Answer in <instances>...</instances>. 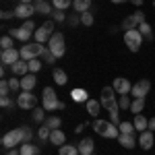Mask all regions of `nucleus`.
Wrapping results in <instances>:
<instances>
[{
	"instance_id": "f03ea898",
	"label": "nucleus",
	"mask_w": 155,
	"mask_h": 155,
	"mask_svg": "<svg viewBox=\"0 0 155 155\" xmlns=\"http://www.w3.org/2000/svg\"><path fill=\"white\" fill-rule=\"evenodd\" d=\"M31 137H33V132H31V128H27V126L12 128L11 132H6V134L2 137V147H6V149H15V145L31 143Z\"/></svg>"
},
{
	"instance_id": "2f4dec72",
	"label": "nucleus",
	"mask_w": 155,
	"mask_h": 155,
	"mask_svg": "<svg viewBox=\"0 0 155 155\" xmlns=\"http://www.w3.org/2000/svg\"><path fill=\"white\" fill-rule=\"evenodd\" d=\"M118 128H120V132H122V134H134V130H137L132 122H120Z\"/></svg>"
},
{
	"instance_id": "c756f323",
	"label": "nucleus",
	"mask_w": 155,
	"mask_h": 155,
	"mask_svg": "<svg viewBox=\"0 0 155 155\" xmlns=\"http://www.w3.org/2000/svg\"><path fill=\"white\" fill-rule=\"evenodd\" d=\"M99 107H101V101H95V99H89L87 101V112L91 116H97L99 114Z\"/></svg>"
},
{
	"instance_id": "5fc2aeb1",
	"label": "nucleus",
	"mask_w": 155,
	"mask_h": 155,
	"mask_svg": "<svg viewBox=\"0 0 155 155\" xmlns=\"http://www.w3.org/2000/svg\"><path fill=\"white\" fill-rule=\"evenodd\" d=\"M33 2H46V0H33Z\"/></svg>"
},
{
	"instance_id": "f3484780",
	"label": "nucleus",
	"mask_w": 155,
	"mask_h": 155,
	"mask_svg": "<svg viewBox=\"0 0 155 155\" xmlns=\"http://www.w3.org/2000/svg\"><path fill=\"white\" fill-rule=\"evenodd\" d=\"M153 141H155V137H153V130H143V132H141V137H139V145L143 147L145 151L153 147Z\"/></svg>"
},
{
	"instance_id": "a18cd8bd",
	"label": "nucleus",
	"mask_w": 155,
	"mask_h": 155,
	"mask_svg": "<svg viewBox=\"0 0 155 155\" xmlns=\"http://www.w3.org/2000/svg\"><path fill=\"white\" fill-rule=\"evenodd\" d=\"M52 17H54L56 21H64V12H62V11H58V8H56V11L52 12Z\"/></svg>"
},
{
	"instance_id": "aec40b11",
	"label": "nucleus",
	"mask_w": 155,
	"mask_h": 155,
	"mask_svg": "<svg viewBox=\"0 0 155 155\" xmlns=\"http://www.w3.org/2000/svg\"><path fill=\"white\" fill-rule=\"evenodd\" d=\"M50 141L54 145H64V141H66V134L62 132V128H56V130H52V134H50Z\"/></svg>"
},
{
	"instance_id": "a19ab883",
	"label": "nucleus",
	"mask_w": 155,
	"mask_h": 155,
	"mask_svg": "<svg viewBox=\"0 0 155 155\" xmlns=\"http://www.w3.org/2000/svg\"><path fill=\"white\" fill-rule=\"evenodd\" d=\"M44 112L46 110H41V107H33V120L35 122H41L44 120Z\"/></svg>"
},
{
	"instance_id": "7ed1b4c3",
	"label": "nucleus",
	"mask_w": 155,
	"mask_h": 155,
	"mask_svg": "<svg viewBox=\"0 0 155 155\" xmlns=\"http://www.w3.org/2000/svg\"><path fill=\"white\" fill-rule=\"evenodd\" d=\"M93 130L97 134H101V137H106V139H118L120 137V128L118 124H114L112 120L107 122V120H95L93 122Z\"/></svg>"
},
{
	"instance_id": "412c9836",
	"label": "nucleus",
	"mask_w": 155,
	"mask_h": 155,
	"mask_svg": "<svg viewBox=\"0 0 155 155\" xmlns=\"http://www.w3.org/2000/svg\"><path fill=\"white\" fill-rule=\"evenodd\" d=\"M118 143L122 145V147H126V149H132V147L137 145V141H134V134H122V132H120Z\"/></svg>"
},
{
	"instance_id": "09e8293b",
	"label": "nucleus",
	"mask_w": 155,
	"mask_h": 155,
	"mask_svg": "<svg viewBox=\"0 0 155 155\" xmlns=\"http://www.w3.org/2000/svg\"><path fill=\"white\" fill-rule=\"evenodd\" d=\"M6 155H21V151H17V149H11V151H8Z\"/></svg>"
},
{
	"instance_id": "de8ad7c7",
	"label": "nucleus",
	"mask_w": 155,
	"mask_h": 155,
	"mask_svg": "<svg viewBox=\"0 0 155 155\" xmlns=\"http://www.w3.org/2000/svg\"><path fill=\"white\" fill-rule=\"evenodd\" d=\"M147 130H155V118L149 120V128H147Z\"/></svg>"
},
{
	"instance_id": "20e7f679",
	"label": "nucleus",
	"mask_w": 155,
	"mask_h": 155,
	"mask_svg": "<svg viewBox=\"0 0 155 155\" xmlns=\"http://www.w3.org/2000/svg\"><path fill=\"white\" fill-rule=\"evenodd\" d=\"M41 101H44V110L46 112H54V110H64V101H60L56 91L52 87H46L44 93H41Z\"/></svg>"
},
{
	"instance_id": "37998d69",
	"label": "nucleus",
	"mask_w": 155,
	"mask_h": 155,
	"mask_svg": "<svg viewBox=\"0 0 155 155\" xmlns=\"http://www.w3.org/2000/svg\"><path fill=\"white\" fill-rule=\"evenodd\" d=\"M8 85H11L12 91H19V89H21V81H19V79H8Z\"/></svg>"
},
{
	"instance_id": "ea45409f",
	"label": "nucleus",
	"mask_w": 155,
	"mask_h": 155,
	"mask_svg": "<svg viewBox=\"0 0 155 155\" xmlns=\"http://www.w3.org/2000/svg\"><path fill=\"white\" fill-rule=\"evenodd\" d=\"M8 91H12L11 85H8L6 79H2V81H0V95H8Z\"/></svg>"
},
{
	"instance_id": "8fccbe9b",
	"label": "nucleus",
	"mask_w": 155,
	"mask_h": 155,
	"mask_svg": "<svg viewBox=\"0 0 155 155\" xmlns=\"http://www.w3.org/2000/svg\"><path fill=\"white\" fill-rule=\"evenodd\" d=\"M0 74H2V77L6 74V64H2V66H0Z\"/></svg>"
},
{
	"instance_id": "4c0bfd02",
	"label": "nucleus",
	"mask_w": 155,
	"mask_h": 155,
	"mask_svg": "<svg viewBox=\"0 0 155 155\" xmlns=\"http://www.w3.org/2000/svg\"><path fill=\"white\" fill-rule=\"evenodd\" d=\"M0 48H2V50H11L12 48V37L11 35H4L2 39H0Z\"/></svg>"
},
{
	"instance_id": "7c9ffc66",
	"label": "nucleus",
	"mask_w": 155,
	"mask_h": 155,
	"mask_svg": "<svg viewBox=\"0 0 155 155\" xmlns=\"http://www.w3.org/2000/svg\"><path fill=\"white\" fill-rule=\"evenodd\" d=\"M139 31H141V35H145L149 41L153 39V31H151V25L147 23V21H143V23L139 25Z\"/></svg>"
},
{
	"instance_id": "6ab92c4d",
	"label": "nucleus",
	"mask_w": 155,
	"mask_h": 155,
	"mask_svg": "<svg viewBox=\"0 0 155 155\" xmlns=\"http://www.w3.org/2000/svg\"><path fill=\"white\" fill-rule=\"evenodd\" d=\"M27 71H29V64H27V60H17V62L12 64V72H15V74H19V77L27 74Z\"/></svg>"
},
{
	"instance_id": "e433bc0d",
	"label": "nucleus",
	"mask_w": 155,
	"mask_h": 155,
	"mask_svg": "<svg viewBox=\"0 0 155 155\" xmlns=\"http://www.w3.org/2000/svg\"><path fill=\"white\" fill-rule=\"evenodd\" d=\"M27 64H29V71H31V72H37L39 68H41V60H37V58L27 60Z\"/></svg>"
},
{
	"instance_id": "39448f33",
	"label": "nucleus",
	"mask_w": 155,
	"mask_h": 155,
	"mask_svg": "<svg viewBox=\"0 0 155 155\" xmlns=\"http://www.w3.org/2000/svg\"><path fill=\"white\" fill-rule=\"evenodd\" d=\"M31 33H35V23L31 21V19H27L21 27H17V29H8V35L11 37H17V39H21V41H27Z\"/></svg>"
},
{
	"instance_id": "bb28decb",
	"label": "nucleus",
	"mask_w": 155,
	"mask_h": 155,
	"mask_svg": "<svg viewBox=\"0 0 155 155\" xmlns=\"http://www.w3.org/2000/svg\"><path fill=\"white\" fill-rule=\"evenodd\" d=\"M33 4H35V11L39 12V15H46V17H48V15L54 12V8L50 6L48 2H33Z\"/></svg>"
},
{
	"instance_id": "49530a36",
	"label": "nucleus",
	"mask_w": 155,
	"mask_h": 155,
	"mask_svg": "<svg viewBox=\"0 0 155 155\" xmlns=\"http://www.w3.org/2000/svg\"><path fill=\"white\" fill-rule=\"evenodd\" d=\"M11 17H15V12H8V11L2 12V19H11Z\"/></svg>"
},
{
	"instance_id": "58836bf2",
	"label": "nucleus",
	"mask_w": 155,
	"mask_h": 155,
	"mask_svg": "<svg viewBox=\"0 0 155 155\" xmlns=\"http://www.w3.org/2000/svg\"><path fill=\"white\" fill-rule=\"evenodd\" d=\"M37 134H39V139H41V141H46V139H50L52 130H50L46 124H41V128H39V132H37Z\"/></svg>"
},
{
	"instance_id": "f257e3e1",
	"label": "nucleus",
	"mask_w": 155,
	"mask_h": 155,
	"mask_svg": "<svg viewBox=\"0 0 155 155\" xmlns=\"http://www.w3.org/2000/svg\"><path fill=\"white\" fill-rule=\"evenodd\" d=\"M99 101H101V106L107 110V114H110V118L114 124H120V104L118 99H116V91H114V87H104L101 89V97H99Z\"/></svg>"
},
{
	"instance_id": "0eeeda50",
	"label": "nucleus",
	"mask_w": 155,
	"mask_h": 155,
	"mask_svg": "<svg viewBox=\"0 0 155 155\" xmlns=\"http://www.w3.org/2000/svg\"><path fill=\"white\" fill-rule=\"evenodd\" d=\"M48 48H50V52H52L56 58H62V56H64V52H66L64 35H62V33H54V35L50 37V41H48Z\"/></svg>"
},
{
	"instance_id": "9b49d317",
	"label": "nucleus",
	"mask_w": 155,
	"mask_h": 155,
	"mask_svg": "<svg viewBox=\"0 0 155 155\" xmlns=\"http://www.w3.org/2000/svg\"><path fill=\"white\" fill-rule=\"evenodd\" d=\"M145 21V12L141 11H137V12H132V15H128L124 21H122V29H139V25Z\"/></svg>"
},
{
	"instance_id": "864d4df0",
	"label": "nucleus",
	"mask_w": 155,
	"mask_h": 155,
	"mask_svg": "<svg viewBox=\"0 0 155 155\" xmlns=\"http://www.w3.org/2000/svg\"><path fill=\"white\" fill-rule=\"evenodd\" d=\"M21 4H31V0H21Z\"/></svg>"
},
{
	"instance_id": "b1692460",
	"label": "nucleus",
	"mask_w": 155,
	"mask_h": 155,
	"mask_svg": "<svg viewBox=\"0 0 155 155\" xmlns=\"http://www.w3.org/2000/svg\"><path fill=\"white\" fill-rule=\"evenodd\" d=\"M52 77H54V83H56V85H66V83H68V77H66V72L60 71V68H54Z\"/></svg>"
},
{
	"instance_id": "c9c22d12",
	"label": "nucleus",
	"mask_w": 155,
	"mask_h": 155,
	"mask_svg": "<svg viewBox=\"0 0 155 155\" xmlns=\"http://www.w3.org/2000/svg\"><path fill=\"white\" fill-rule=\"evenodd\" d=\"M118 104H120V110H130V104H132V101H130V97H128V95H120V101H118Z\"/></svg>"
},
{
	"instance_id": "393cba45",
	"label": "nucleus",
	"mask_w": 155,
	"mask_h": 155,
	"mask_svg": "<svg viewBox=\"0 0 155 155\" xmlns=\"http://www.w3.org/2000/svg\"><path fill=\"white\" fill-rule=\"evenodd\" d=\"M145 107V97H134V101L130 104V112L137 116V114H141Z\"/></svg>"
},
{
	"instance_id": "4d7b16f0",
	"label": "nucleus",
	"mask_w": 155,
	"mask_h": 155,
	"mask_svg": "<svg viewBox=\"0 0 155 155\" xmlns=\"http://www.w3.org/2000/svg\"><path fill=\"white\" fill-rule=\"evenodd\" d=\"M91 155H93V153H91Z\"/></svg>"
},
{
	"instance_id": "a878e982",
	"label": "nucleus",
	"mask_w": 155,
	"mask_h": 155,
	"mask_svg": "<svg viewBox=\"0 0 155 155\" xmlns=\"http://www.w3.org/2000/svg\"><path fill=\"white\" fill-rule=\"evenodd\" d=\"M19 151H21V155H37L39 153V147H35V145H31V143H23Z\"/></svg>"
},
{
	"instance_id": "79ce46f5",
	"label": "nucleus",
	"mask_w": 155,
	"mask_h": 155,
	"mask_svg": "<svg viewBox=\"0 0 155 155\" xmlns=\"http://www.w3.org/2000/svg\"><path fill=\"white\" fill-rule=\"evenodd\" d=\"M44 60H46L48 64H52V62H56V56H54V54L50 52V48L46 50V52H44Z\"/></svg>"
},
{
	"instance_id": "f8f14e48",
	"label": "nucleus",
	"mask_w": 155,
	"mask_h": 155,
	"mask_svg": "<svg viewBox=\"0 0 155 155\" xmlns=\"http://www.w3.org/2000/svg\"><path fill=\"white\" fill-rule=\"evenodd\" d=\"M149 89H151V81H149V79H141L139 83L132 85L130 95H134V97H145L147 93H149Z\"/></svg>"
},
{
	"instance_id": "a211bd4d",
	"label": "nucleus",
	"mask_w": 155,
	"mask_h": 155,
	"mask_svg": "<svg viewBox=\"0 0 155 155\" xmlns=\"http://www.w3.org/2000/svg\"><path fill=\"white\" fill-rule=\"evenodd\" d=\"M93 149H95V145H93V139H83L81 143H79V153L81 155H91L93 153Z\"/></svg>"
},
{
	"instance_id": "f704fd0d",
	"label": "nucleus",
	"mask_w": 155,
	"mask_h": 155,
	"mask_svg": "<svg viewBox=\"0 0 155 155\" xmlns=\"http://www.w3.org/2000/svg\"><path fill=\"white\" fill-rule=\"evenodd\" d=\"M52 4H54L58 11H64V8H68L72 4V0H52Z\"/></svg>"
},
{
	"instance_id": "3c124183",
	"label": "nucleus",
	"mask_w": 155,
	"mask_h": 155,
	"mask_svg": "<svg viewBox=\"0 0 155 155\" xmlns=\"http://www.w3.org/2000/svg\"><path fill=\"white\" fill-rule=\"evenodd\" d=\"M132 4H137V6H141V4H143V0H130Z\"/></svg>"
},
{
	"instance_id": "c03bdc74",
	"label": "nucleus",
	"mask_w": 155,
	"mask_h": 155,
	"mask_svg": "<svg viewBox=\"0 0 155 155\" xmlns=\"http://www.w3.org/2000/svg\"><path fill=\"white\" fill-rule=\"evenodd\" d=\"M0 106H2V107H11L12 106L11 97H8V95H2V97H0Z\"/></svg>"
},
{
	"instance_id": "cd10ccee",
	"label": "nucleus",
	"mask_w": 155,
	"mask_h": 155,
	"mask_svg": "<svg viewBox=\"0 0 155 155\" xmlns=\"http://www.w3.org/2000/svg\"><path fill=\"white\" fill-rule=\"evenodd\" d=\"M72 6H74V11H77V12H87V11H89V6H91V0H74Z\"/></svg>"
},
{
	"instance_id": "473e14b6",
	"label": "nucleus",
	"mask_w": 155,
	"mask_h": 155,
	"mask_svg": "<svg viewBox=\"0 0 155 155\" xmlns=\"http://www.w3.org/2000/svg\"><path fill=\"white\" fill-rule=\"evenodd\" d=\"M44 124H46V126H48L50 130H56V128H60V124H62V120H60L58 116H50V118L46 120V122H44Z\"/></svg>"
},
{
	"instance_id": "4be33fe9",
	"label": "nucleus",
	"mask_w": 155,
	"mask_h": 155,
	"mask_svg": "<svg viewBox=\"0 0 155 155\" xmlns=\"http://www.w3.org/2000/svg\"><path fill=\"white\" fill-rule=\"evenodd\" d=\"M132 124H134V128H137V130H147V128H149V120L145 118L143 114H137V116H134V122H132Z\"/></svg>"
},
{
	"instance_id": "603ef678",
	"label": "nucleus",
	"mask_w": 155,
	"mask_h": 155,
	"mask_svg": "<svg viewBox=\"0 0 155 155\" xmlns=\"http://www.w3.org/2000/svg\"><path fill=\"white\" fill-rule=\"evenodd\" d=\"M114 4H122V2H128V0H112Z\"/></svg>"
},
{
	"instance_id": "1a4fd4ad",
	"label": "nucleus",
	"mask_w": 155,
	"mask_h": 155,
	"mask_svg": "<svg viewBox=\"0 0 155 155\" xmlns=\"http://www.w3.org/2000/svg\"><path fill=\"white\" fill-rule=\"evenodd\" d=\"M17 106L23 107V110H33L37 106V97L31 91H21L19 97H17Z\"/></svg>"
},
{
	"instance_id": "2eb2a0df",
	"label": "nucleus",
	"mask_w": 155,
	"mask_h": 155,
	"mask_svg": "<svg viewBox=\"0 0 155 155\" xmlns=\"http://www.w3.org/2000/svg\"><path fill=\"white\" fill-rule=\"evenodd\" d=\"M15 17H19V19H29L31 15H35V4H19L17 8H15Z\"/></svg>"
},
{
	"instance_id": "6e6552de",
	"label": "nucleus",
	"mask_w": 155,
	"mask_h": 155,
	"mask_svg": "<svg viewBox=\"0 0 155 155\" xmlns=\"http://www.w3.org/2000/svg\"><path fill=\"white\" fill-rule=\"evenodd\" d=\"M124 44L128 46L130 52H139L141 44H143V35H141V31H139V29H128V31L124 33Z\"/></svg>"
},
{
	"instance_id": "72a5a7b5",
	"label": "nucleus",
	"mask_w": 155,
	"mask_h": 155,
	"mask_svg": "<svg viewBox=\"0 0 155 155\" xmlns=\"http://www.w3.org/2000/svg\"><path fill=\"white\" fill-rule=\"evenodd\" d=\"M81 23L85 25V27H91L93 25V15L87 11V12H81Z\"/></svg>"
},
{
	"instance_id": "dca6fc26",
	"label": "nucleus",
	"mask_w": 155,
	"mask_h": 155,
	"mask_svg": "<svg viewBox=\"0 0 155 155\" xmlns=\"http://www.w3.org/2000/svg\"><path fill=\"white\" fill-rule=\"evenodd\" d=\"M35 85H37L35 72H29V74H23V77H21V89H23V91H33Z\"/></svg>"
},
{
	"instance_id": "9d476101",
	"label": "nucleus",
	"mask_w": 155,
	"mask_h": 155,
	"mask_svg": "<svg viewBox=\"0 0 155 155\" xmlns=\"http://www.w3.org/2000/svg\"><path fill=\"white\" fill-rule=\"evenodd\" d=\"M52 35H54V23H52V21H46L39 29H35V41H39V44L50 41Z\"/></svg>"
},
{
	"instance_id": "5701e85b",
	"label": "nucleus",
	"mask_w": 155,
	"mask_h": 155,
	"mask_svg": "<svg viewBox=\"0 0 155 155\" xmlns=\"http://www.w3.org/2000/svg\"><path fill=\"white\" fill-rule=\"evenodd\" d=\"M71 97L74 99V101H79V104H87V101H89V97H87V91H85V89H72Z\"/></svg>"
},
{
	"instance_id": "ddd939ff",
	"label": "nucleus",
	"mask_w": 155,
	"mask_h": 155,
	"mask_svg": "<svg viewBox=\"0 0 155 155\" xmlns=\"http://www.w3.org/2000/svg\"><path fill=\"white\" fill-rule=\"evenodd\" d=\"M112 87H114V91L118 93V95H128L132 89V85L128 79H124V77H118V79H114V83H112Z\"/></svg>"
},
{
	"instance_id": "6e6d98bb",
	"label": "nucleus",
	"mask_w": 155,
	"mask_h": 155,
	"mask_svg": "<svg viewBox=\"0 0 155 155\" xmlns=\"http://www.w3.org/2000/svg\"><path fill=\"white\" fill-rule=\"evenodd\" d=\"M153 6H155V2H153Z\"/></svg>"
},
{
	"instance_id": "423d86ee",
	"label": "nucleus",
	"mask_w": 155,
	"mask_h": 155,
	"mask_svg": "<svg viewBox=\"0 0 155 155\" xmlns=\"http://www.w3.org/2000/svg\"><path fill=\"white\" fill-rule=\"evenodd\" d=\"M48 50V46H41L39 41H33V44H27L21 48V58L23 60H33L37 56H44V52Z\"/></svg>"
},
{
	"instance_id": "c85d7f7f",
	"label": "nucleus",
	"mask_w": 155,
	"mask_h": 155,
	"mask_svg": "<svg viewBox=\"0 0 155 155\" xmlns=\"http://www.w3.org/2000/svg\"><path fill=\"white\" fill-rule=\"evenodd\" d=\"M58 155H81V153H79V147H74V145H62L58 149Z\"/></svg>"
},
{
	"instance_id": "4468645a",
	"label": "nucleus",
	"mask_w": 155,
	"mask_h": 155,
	"mask_svg": "<svg viewBox=\"0 0 155 155\" xmlns=\"http://www.w3.org/2000/svg\"><path fill=\"white\" fill-rule=\"evenodd\" d=\"M21 58V50H15V48H11V50H2V54H0V60H2V64H15L17 60Z\"/></svg>"
}]
</instances>
